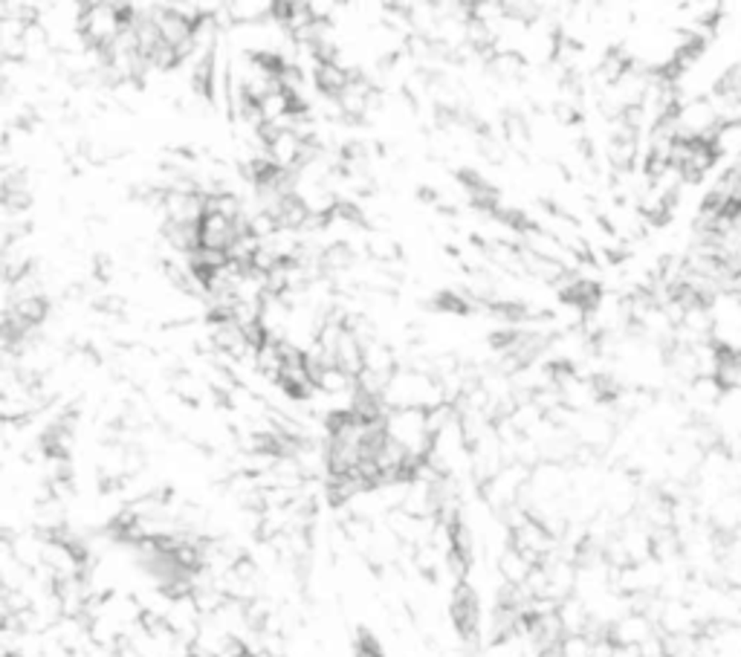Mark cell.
<instances>
[{
  "label": "cell",
  "mask_w": 741,
  "mask_h": 657,
  "mask_svg": "<svg viewBox=\"0 0 741 657\" xmlns=\"http://www.w3.org/2000/svg\"><path fill=\"white\" fill-rule=\"evenodd\" d=\"M493 70L501 75V78H516L522 73V58L516 53H504V55H496L493 58Z\"/></svg>",
  "instance_id": "8fae6325"
},
{
  "label": "cell",
  "mask_w": 741,
  "mask_h": 657,
  "mask_svg": "<svg viewBox=\"0 0 741 657\" xmlns=\"http://www.w3.org/2000/svg\"><path fill=\"white\" fill-rule=\"evenodd\" d=\"M724 397V385L716 377H698L696 383H689V400L698 405V409H716Z\"/></svg>",
  "instance_id": "52a82bcc"
},
{
  "label": "cell",
  "mask_w": 741,
  "mask_h": 657,
  "mask_svg": "<svg viewBox=\"0 0 741 657\" xmlns=\"http://www.w3.org/2000/svg\"><path fill=\"white\" fill-rule=\"evenodd\" d=\"M365 246H368L371 258L383 261V264H388V261H394V258L400 255L397 241H394L391 234H386V232H371V234H368V241H365Z\"/></svg>",
  "instance_id": "9c48e42d"
},
{
  "label": "cell",
  "mask_w": 741,
  "mask_h": 657,
  "mask_svg": "<svg viewBox=\"0 0 741 657\" xmlns=\"http://www.w3.org/2000/svg\"><path fill=\"white\" fill-rule=\"evenodd\" d=\"M354 75H356V73L345 70L336 58H334V61H322V65L316 67V73H313V78H316V87H319L322 96H339V93L351 85V78H354Z\"/></svg>",
  "instance_id": "5b68a950"
},
{
  "label": "cell",
  "mask_w": 741,
  "mask_h": 657,
  "mask_svg": "<svg viewBox=\"0 0 741 657\" xmlns=\"http://www.w3.org/2000/svg\"><path fill=\"white\" fill-rule=\"evenodd\" d=\"M655 632H657V625L649 617L637 614V612H628L626 617H620L617 622L611 625L608 634L620 649H640Z\"/></svg>",
  "instance_id": "6da1fadb"
},
{
  "label": "cell",
  "mask_w": 741,
  "mask_h": 657,
  "mask_svg": "<svg viewBox=\"0 0 741 657\" xmlns=\"http://www.w3.org/2000/svg\"><path fill=\"white\" fill-rule=\"evenodd\" d=\"M302 151H305V143L295 131H284L278 139H273V143L266 145V156H270V163L281 171L295 168L298 160H302Z\"/></svg>",
  "instance_id": "277c9868"
},
{
  "label": "cell",
  "mask_w": 741,
  "mask_h": 657,
  "mask_svg": "<svg viewBox=\"0 0 741 657\" xmlns=\"http://www.w3.org/2000/svg\"><path fill=\"white\" fill-rule=\"evenodd\" d=\"M559 620L565 625V634H586L591 625V612H588V605L574 593V597L559 602Z\"/></svg>",
  "instance_id": "8992f818"
},
{
  "label": "cell",
  "mask_w": 741,
  "mask_h": 657,
  "mask_svg": "<svg viewBox=\"0 0 741 657\" xmlns=\"http://www.w3.org/2000/svg\"><path fill=\"white\" fill-rule=\"evenodd\" d=\"M559 657H591L594 654V640L588 634H565L559 643Z\"/></svg>",
  "instance_id": "30bf717a"
},
{
  "label": "cell",
  "mask_w": 741,
  "mask_h": 657,
  "mask_svg": "<svg viewBox=\"0 0 741 657\" xmlns=\"http://www.w3.org/2000/svg\"><path fill=\"white\" fill-rule=\"evenodd\" d=\"M533 568H536L533 562L513 544L507 547V551L498 553V576H501V582H507L513 588H522L530 580Z\"/></svg>",
  "instance_id": "3957f363"
},
{
  "label": "cell",
  "mask_w": 741,
  "mask_h": 657,
  "mask_svg": "<svg viewBox=\"0 0 741 657\" xmlns=\"http://www.w3.org/2000/svg\"><path fill=\"white\" fill-rule=\"evenodd\" d=\"M241 238V229H238V221H229V217L217 214V212H206L200 224V246H209V249H226Z\"/></svg>",
  "instance_id": "7a4b0ae2"
},
{
  "label": "cell",
  "mask_w": 741,
  "mask_h": 657,
  "mask_svg": "<svg viewBox=\"0 0 741 657\" xmlns=\"http://www.w3.org/2000/svg\"><path fill=\"white\" fill-rule=\"evenodd\" d=\"M232 24H255L261 18H273V4H252V0H235L226 4Z\"/></svg>",
  "instance_id": "ba28073f"
}]
</instances>
